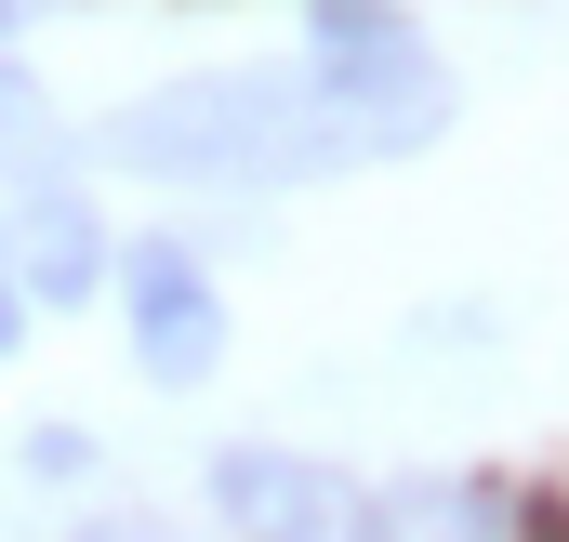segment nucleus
<instances>
[{
  "mask_svg": "<svg viewBox=\"0 0 569 542\" xmlns=\"http://www.w3.org/2000/svg\"><path fill=\"white\" fill-rule=\"evenodd\" d=\"M199 503L226 542H385V490H358L345 463L318 450H212L199 463Z\"/></svg>",
  "mask_w": 569,
  "mask_h": 542,
  "instance_id": "3",
  "label": "nucleus"
},
{
  "mask_svg": "<svg viewBox=\"0 0 569 542\" xmlns=\"http://www.w3.org/2000/svg\"><path fill=\"white\" fill-rule=\"evenodd\" d=\"M385 542H517V516H503V490H477V476H425V490L385 503Z\"/></svg>",
  "mask_w": 569,
  "mask_h": 542,
  "instance_id": "6",
  "label": "nucleus"
},
{
  "mask_svg": "<svg viewBox=\"0 0 569 542\" xmlns=\"http://www.w3.org/2000/svg\"><path fill=\"white\" fill-rule=\"evenodd\" d=\"M517 542H569V503L543 490V503H517Z\"/></svg>",
  "mask_w": 569,
  "mask_h": 542,
  "instance_id": "8",
  "label": "nucleus"
},
{
  "mask_svg": "<svg viewBox=\"0 0 569 542\" xmlns=\"http://www.w3.org/2000/svg\"><path fill=\"white\" fill-rule=\"evenodd\" d=\"M107 159L146 185H291L305 172V67H186L107 107Z\"/></svg>",
  "mask_w": 569,
  "mask_h": 542,
  "instance_id": "2",
  "label": "nucleus"
},
{
  "mask_svg": "<svg viewBox=\"0 0 569 542\" xmlns=\"http://www.w3.org/2000/svg\"><path fill=\"white\" fill-rule=\"evenodd\" d=\"M27 344V291H13V252H0V358Z\"/></svg>",
  "mask_w": 569,
  "mask_h": 542,
  "instance_id": "9",
  "label": "nucleus"
},
{
  "mask_svg": "<svg viewBox=\"0 0 569 542\" xmlns=\"http://www.w3.org/2000/svg\"><path fill=\"white\" fill-rule=\"evenodd\" d=\"M107 291H120V344H133V371L159 398H199V384L226 371V331H239V318H226V291H212V265H199L186 239H133Z\"/></svg>",
  "mask_w": 569,
  "mask_h": 542,
  "instance_id": "4",
  "label": "nucleus"
},
{
  "mask_svg": "<svg viewBox=\"0 0 569 542\" xmlns=\"http://www.w3.org/2000/svg\"><path fill=\"white\" fill-rule=\"evenodd\" d=\"M0 252H13L27 318H40V304H93V291L120 278V239H107V212H93V185H80L67 159L0 172Z\"/></svg>",
  "mask_w": 569,
  "mask_h": 542,
  "instance_id": "5",
  "label": "nucleus"
},
{
  "mask_svg": "<svg viewBox=\"0 0 569 542\" xmlns=\"http://www.w3.org/2000/svg\"><path fill=\"white\" fill-rule=\"evenodd\" d=\"M40 159H67V120L27 67H0V172H40Z\"/></svg>",
  "mask_w": 569,
  "mask_h": 542,
  "instance_id": "7",
  "label": "nucleus"
},
{
  "mask_svg": "<svg viewBox=\"0 0 569 542\" xmlns=\"http://www.w3.org/2000/svg\"><path fill=\"white\" fill-rule=\"evenodd\" d=\"M291 67H305V172H371L450 133V67L385 0H318V40Z\"/></svg>",
  "mask_w": 569,
  "mask_h": 542,
  "instance_id": "1",
  "label": "nucleus"
},
{
  "mask_svg": "<svg viewBox=\"0 0 569 542\" xmlns=\"http://www.w3.org/2000/svg\"><path fill=\"white\" fill-rule=\"evenodd\" d=\"M13 13H27V0H0V27H13Z\"/></svg>",
  "mask_w": 569,
  "mask_h": 542,
  "instance_id": "10",
  "label": "nucleus"
}]
</instances>
